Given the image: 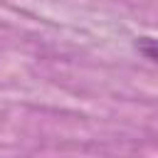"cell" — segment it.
Returning a JSON list of instances; mask_svg holds the SVG:
<instances>
[{
    "label": "cell",
    "instance_id": "obj_1",
    "mask_svg": "<svg viewBox=\"0 0 158 158\" xmlns=\"http://www.w3.org/2000/svg\"><path fill=\"white\" fill-rule=\"evenodd\" d=\"M136 49L146 59H151L153 64H158V37H138L136 40Z\"/></svg>",
    "mask_w": 158,
    "mask_h": 158
}]
</instances>
